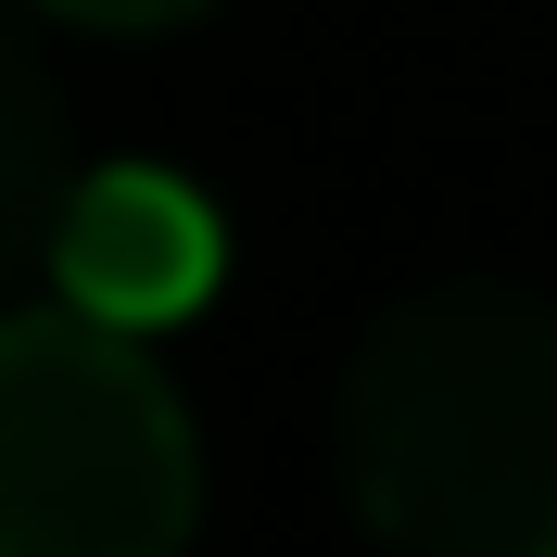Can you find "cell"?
I'll use <instances>...</instances> for the list:
<instances>
[{
	"instance_id": "cell-1",
	"label": "cell",
	"mask_w": 557,
	"mask_h": 557,
	"mask_svg": "<svg viewBox=\"0 0 557 557\" xmlns=\"http://www.w3.org/2000/svg\"><path fill=\"white\" fill-rule=\"evenodd\" d=\"M343 494L381 557H557V305L431 278L343 355Z\"/></svg>"
},
{
	"instance_id": "cell-2",
	"label": "cell",
	"mask_w": 557,
	"mask_h": 557,
	"mask_svg": "<svg viewBox=\"0 0 557 557\" xmlns=\"http://www.w3.org/2000/svg\"><path fill=\"white\" fill-rule=\"evenodd\" d=\"M203 444L139 330L89 305L0 317V557H190Z\"/></svg>"
},
{
	"instance_id": "cell-3",
	"label": "cell",
	"mask_w": 557,
	"mask_h": 557,
	"mask_svg": "<svg viewBox=\"0 0 557 557\" xmlns=\"http://www.w3.org/2000/svg\"><path fill=\"white\" fill-rule=\"evenodd\" d=\"M38 267H51L64 305L114 317V330H139V343H165L177 317L215 305L228 228H215V203L190 190V177H165V165H76Z\"/></svg>"
},
{
	"instance_id": "cell-4",
	"label": "cell",
	"mask_w": 557,
	"mask_h": 557,
	"mask_svg": "<svg viewBox=\"0 0 557 557\" xmlns=\"http://www.w3.org/2000/svg\"><path fill=\"white\" fill-rule=\"evenodd\" d=\"M76 190V139H64V89L38 64V38L0 13V278L51 253V215Z\"/></svg>"
},
{
	"instance_id": "cell-5",
	"label": "cell",
	"mask_w": 557,
	"mask_h": 557,
	"mask_svg": "<svg viewBox=\"0 0 557 557\" xmlns=\"http://www.w3.org/2000/svg\"><path fill=\"white\" fill-rule=\"evenodd\" d=\"M26 13H64V26H102V38H152V26L215 13V0H26Z\"/></svg>"
}]
</instances>
